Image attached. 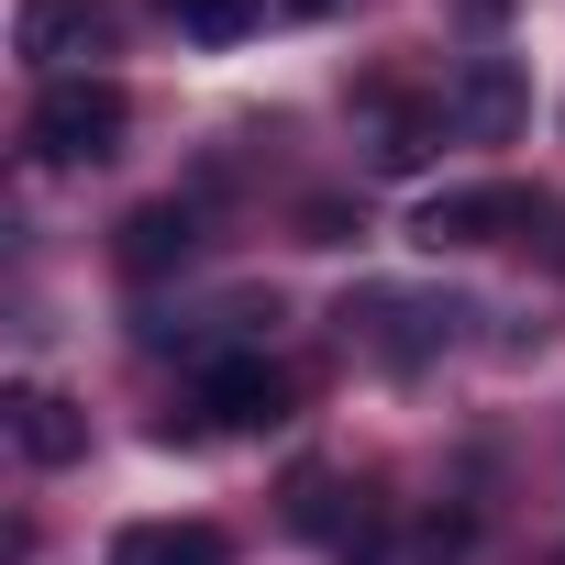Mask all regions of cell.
Segmentation results:
<instances>
[{
  "label": "cell",
  "mask_w": 565,
  "mask_h": 565,
  "mask_svg": "<svg viewBox=\"0 0 565 565\" xmlns=\"http://www.w3.org/2000/svg\"><path fill=\"white\" fill-rule=\"evenodd\" d=\"M122 134H134V100L111 78H45V100H34L45 167H100V156H122Z\"/></svg>",
  "instance_id": "obj_1"
},
{
  "label": "cell",
  "mask_w": 565,
  "mask_h": 565,
  "mask_svg": "<svg viewBox=\"0 0 565 565\" xmlns=\"http://www.w3.org/2000/svg\"><path fill=\"white\" fill-rule=\"evenodd\" d=\"M455 300H422V289H355L344 300V333L366 344V355H388V366H422V355H444L455 344Z\"/></svg>",
  "instance_id": "obj_2"
},
{
  "label": "cell",
  "mask_w": 565,
  "mask_h": 565,
  "mask_svg": "<svg viewBox=\"0 0 565 565\" xmlns=\"http://www.w3.org/2000/svg\"><path fill=\"white\" fill-rule=\"evenodd\" d=\"M12 45L45 78H89V56H111V0H23Z\"/></svg>",
  "instance_id": "obj_3"
},
{
  "label": "cell",
  "mask_w": 565,
  "mask_h": 565,
  "mask_svg": "<svg viewBox=\"0 0 565 565\" xmlns=\"http://www.w3.org/2000/svg\"><path fill=\"white\" fill-rule=\"evenodd\" d=\"M200 422H211V433H277V422H289V366L222 355V366L200 377Z\"/></svg>",
  "instance_id": "obj_4"
},
{
  "label": "cell",
  "mask_w": 565,
  "mask_h": 565,
  "mask_svg": "<svg viewBox=\"0 0 565 565\" xmlns=\"http://www.w3.org/2000/svg\"><path fill=\"white\" fill-rule=\"evenodd\" d=\"M521 222H532V200H521L510 178H488V189H444V200L411 222V244L455 255V244H499V233H521Z\"/></svg>",
  "instance_id": "obj_5"
},
{
  "label": "cell",
  "mask_w": 565,
  "mask_h": 565,
  "mask_svg": "<svg viewBox=\"0 0 565 565\" xmlns=\"http://www.w3.org/2000/svg\"><path fill=\"white\" fill-rule=\"evenodd\" d=\"M12 444H23L34 466H78V455H89V422H78V399H56V388H12Z\"/></svg>",
  "instance_id": "obj_6"
},
{
  "label": "cell",
  "mask_w": 565,
  "mask_h": 565,
  "mask_svg": "<svg viewBox=\"0 0 565 565\" xmlns=\"http://www.w3.org/2000/svg\"><path fill=\"white\" fill-rule=\"evenodd\" d=\"M189 244H200V211H189V200H145V211L122 222V266H134V277L189 266Z\"/></svg>",
  "instance_id": "obj_7"
},
{
  "label": "cell",
  "mask_w": 565,
  "mask_h": 565,
  "mask_svg": "<svg viewBox=\"0 0 565 565\" xmlns=\"http://www.w3.org/2000/svg\"><path fill=\"white\" fill-rule=\"evenodd\" d=\"M111 565H233V554H222L211 521H134V532L111 543Z\"/></svg>",
  "instance_id": "obj_8"
},
{
  "label": "cell",
  "mask_w": 565,
  "mask_h": 565,
  "mask_svg": "<svg viewBox=\"0 0 565 565\" xmlns=\"http://www.w3.org/2000/svg\"><path fill=\"white\" fill-rule=\"evenodd\" d=\"M455 122H466V134H510V122H521V78H510L499 56H477L466 89H455Z\"/></svg>",
  "instance_id": "obj_9"
},
{
  "label": "cell",
  "mask_w": 565,
  "mask_h": 565,
  "mask_svg": "<svg viewBox=\"0 0 565 565\" xmlns=\"http://www.w3.org/2000/svg\"><path fill=\"white\" fill-rule=\"evenodd\" d=\"M433 134H444L433 111H388V122H377V167H388V178H411V167L433 156Z\"/></svg>",
  "instance_id": "obj_10"
},
{
  "label": "cell",
  "mask_w": 565,
  "mask_h": 565,
  "mask_svg": "<svg viewBox=\"0 0 565 565\" xmlns=\"http://www.w3.org/2000/svg\"><path fill=\"white\" fill-rule=\"evenodd\" d=\"M167 12H178V23L200 34V45H233V34H244V23L266 12V0H167Z\"/></svg>",
  "instance_id": "obj_11"
},
{
  "label": "cell",
  "mask_w": 565,
  "mask_h": 565,
  "mask_svg": "<svg viewBox=\"0 0 565 565\" xmlns=\"http://www.w3.org/2000/svg\"><path fill=\"white\" fill-rule=\"evenodd\" d=\"M289 12H333V0H289Z\"/></svg>",
  "instance_id": "obj_12"
},
{
  "label": "cell",
  "mask_w": 565,
  "mask_h": 565,
  "mask_svg": "<svg viewBox=\"0 0 565 565\" xmlns=\"http://www.w3.org/2000/svg\"><path fill=\"white\" fill-rule=\"evenodd\" d=\"M554 565H565V554H554Z\"/></svg>",
  "instance_id": "obj_13"
}]
</instances>
